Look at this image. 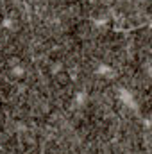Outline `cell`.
<instances>
[{
  "label": "cell",
  "mask_w": 152,
  "mask_h": 154,
  "mask_svg": "<svg viewBox=\"0 0 152 154\" xmlns=\"http://www.w3.org/2000/svg\"><path fill=\"white\" fill-rule=\"evenodd\" d=\"M118 97H120V100L123 102V106L134 108V95H132L129 90H125V88H120V90H118Z\"/></svg>",
  "instance_id": "cell-1"
},
{
  "label": "cell",
  "mask_w": 152,
  "mask_h": 154,
  "mask_svg": "<svg viewBox=\"0 0 152 154\" xmlns=\"http://www.w3.org/2000/svg\"><path fill=\"white\" fill-rule=\"evenodd\" d=\"M97 74H99V75H109V74H111V66H108V65H99Z\"/></svg>",
  "instance_id": "cell-2"
},
{
  "label": "cell",
  "mask_w": 152,
  "mask_h": 154,
  "mask_svg": "<svg viewBox=\"0 0 152 154\" xmlns=\"http://www.w3.org/2000/svg\"><path fill=\"white\" fill-rule=\"evenodd\" d=\"M13 74H14V75H23V74H25V70H23L22 66H16V68L13 70Z\"/></svg>",
  "instance_id": "cell-3"
},
{
  "label": "cell",
  "mask_w": 152,
  "mask_h": 154,
  "mask_svg": "<svg viewBox=\"0 0 152 154\" xmlns=\"http://www.w3.org/2000/svg\"><path fill=\"white\" fill-rule=\"evenodd\" d=\"M84 100H86V93H79V95H77V102H79V104H82Z\"/></svg>",
  "instance_id": "cell-4"
},
{
  "label": "cell",
  "mask_w": 152,
  "mask_h": 154,
  "mask_svg": "<svg viewBox=\"0 0 152 154\" xmlns=\"http://www.w3.org/2000/svg\"><path fill=\"white\" fill-rule=\"evenodd\" d=\"M4 25H5V27H11V20H9V18H5V22H4Z\"/></svg>",
  "instance_id": "cell-5"
}]
</instances>
